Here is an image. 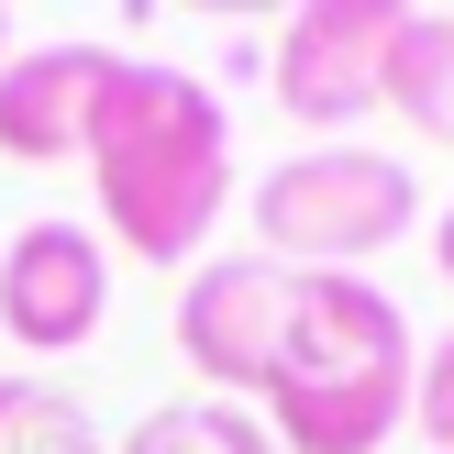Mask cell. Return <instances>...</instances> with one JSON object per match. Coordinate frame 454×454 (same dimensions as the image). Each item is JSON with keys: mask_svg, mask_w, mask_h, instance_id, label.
<instances>
[{"mask_svg": "<svg viewBox=\"0 0 454 454\" xmlns=\"http://www.w3.org/2000/svg\"><path fill=\"white\" fill-rule=\"evenodd\" d=\"M89 189L122 255L145 266H200L233 211V111L200 67L122 56L100 122H89Z\"/></svg>", "mask_w": 454, "mask_h": 454, "instance_id": "1", "label": "cell"}, {"mask_svg": "<svg viewBox=\"0 0 454 454\" xmlns=\"http://www.w3.org/2000/svg\"><path fill=\"white\" fill-rule=\"evenodd\" d=\"M411 366L421 344L377 278H300L278 377L255 411L278 433V454H377L411 421Z\"/></svg>", "mask_w": 454, "mask_h": 454, "instance_id": "2", "label": "cell"}, {"mask_svg": "<svg viewBox=\"0 0 454 454\" xmlns=\"http://www.w3.org/2000/svg\"><path fill=\"white\" fill-rule=\"evenodd\" d=\"M411 222L421 177L388 145H300L255 177V255L288 278H366V255H388Z\"/></svg>", "mask_w": 454, "mask_h": 454, "instance_id": "3", "label": "cell"}, {"mask_svg": "<svg viewBox=\"0 0 454 454\" xmlns=\"http://www.w3.org/2000/svg\"><path fill=\"white\" fill-rule=\"evenodd\" d=\"M399 22H411V0H300L288 12L266 78H278V111L310 145H355V122H377Z\"/></svg>", "mask_w": 454, "mask_h": 454, "instance_id": "4", "label": "cell"}, {"mask_svg": "<svg viewBox=\"0 0 454 454\" xmlns=\"http://www.w3.org/2000/svg\"><path fill=\"white\" fill-rule=\"evenodd\" d=\"M288 278L278 255H200L189 288H177V355L189 377H211V399H244L255 411L266 377H278V344H288Z\"/></svg>", "mask_w": 454, "mask_h": 454, "instance_id": "5", "label": "cell"}, {"mask_svg": "<svg viewBox=\"0 0 454 454\" xmlns=\"http://www.w3.org/2000/svg\"><path fill=\"white\" fill-rule=\"evenodd\" d=\"M111 322V244L89 222H22L0 244V333L22 355H78Z\"/></svg>", "mask_w": 454, "mask_h": 454, "instance_id": "6", "label": "cell"}, {"mask_svg": "<svg viewBox=\"0 0 454 454\" xmlns=\"http://www.w3.org/2000/svg\"><path fill=\"white\" fill-rule=\"evenodd\" d=\"M111 78H122V44H12V67H0V155L12 167L89 155Z\"/></svg>", "mask_w": 454, "mask_h": 454, "instance_id": "7", "label": "cell"}, {"mask_svg": "<svg viewBox=\"0 0 454 454\" xmlns=\"http://www.w3.org/2000/svg\"><path fill=\"white\" fill-rule=\"evenodd\" d=\"M377 111L454 155V12H411V22H399V44H388V100H377Z\"/></svg>", "mask_w": 454, "mask_h": 454, "instance_id": "8", "label": "cell"}, {"mask_svg": "<svg viewBox=\"0 0 454 454\" xmlns=\"http://www.w3.org/2000/svg\"><path fill=\"white\" fill-rule=\"evenodd\" d=\"M111 454H278V433H266V411L200 388V399H155Z\"/></svg>", "mask_w": 454, "mask_h": 454, "instance_id": "9", "label": "cell"}, {"mask_svg": "<svg viewBox=\"0 0 454 454\" xmlns=\"http://www.w3.org/2000/svg\"><path fill=\"white\" fill-rule=\"evenodd\" d=\"M0 454H111L100 421L44 377H0Z\"/></svg>", "mask_w": 454, "mask_h": 454, "instance_id": "10", "label": "cell"}, {"mask_svg": "<svg viewBox=\"0 0 454 454\" xmlns=\"http://www.w3.org/2000/svg\"><path fill=\"white\" fill-rule=\"evenodd\" d=\"M411 421H421L433 454H454V333L421 344V366H411Z\"/></svg>", "mask_w": 454, "mask_h": 454, "instance_id": "11", "label": "cell"}, {"mask_svg": "<svg viewBox=\"0 0 454 454\" xmlns=\"http://www.w3.org/2000/svg\"><path fill=\"white\" fill-rule=\"evenodd\" d=\"M433 266H443V288H454V200H443V222H433Z\"/></svg>", "mask_w": 454, "mask_h": 454, "instance_id": "12", "label": "cell"}, {"mask_svg": "<svg viewBox=\"0 0 454 454\" xmlns=\"http://www.w3.org/2000/svg\"><path fill=\"white\" fill-rule=\"evenodd\" d=\"M0 67H12V12H0Z\"/></svg>", "mask_w": 454, "mask_h": 454, "instance_id": "13", "label": "cell"}]
</instances>
